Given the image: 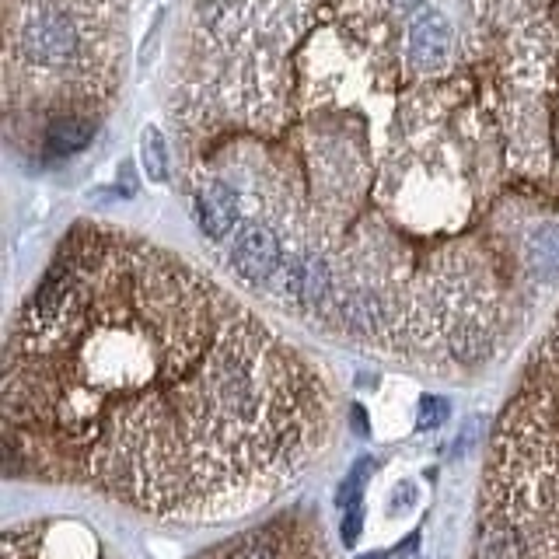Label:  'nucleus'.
I'll use <instances>...</instances> for the list:
<instances>
[{
    "label": "nucleus",
    "instance_id": "nucleus-1",
    "mask_svg": "<svg viewBox=\"0 0 559 559\" xmlns=\"http://www.w3.org/2000/svg\"><path fill=\"white\" fill-rule=\"evenodd\" d=\"M14 53L35 70H67L84 53L81 25L67 7L35 4L14 25Z\"/></svg>",
    "mask_w": 559,
    "mask_h": 559
},
{
    "label": "nucleus",
    "instance_id": "nucleus-2",
    "mask_svg": "<svg viewBox=\"0 0 559 559\" xmlns=\"http://www.w3.org/2000/svg\"><path fill=\"white\" fill-rule=\"evenodd\" d=\"M228 266L242 283L263 287L280 273L283 266V245L280 235L263 221H249L231 235L228 245Z\"/></svg>",
    "mask_w": 559,
    "mask_h": 559
},
{
    "label": "nucleus",
    "instance_id": "nucleus-3",
    "mask_svg": "<svg viewBox=\"0 0 559 559\" xmlns=\"http://www.w3.org/2000/svg\"><path fill=\"white\" fill-rule=\"evenodd\" d=\"M196 221H200V231L210 238V242H228L238 231V221H242V200H238V189L224 179H207L196 186Z\"/></svg>",
    "mask_w": 559,
    "mask_h": 559
},
{
    "label": "nucleus",
    "instance_id": "nucleus-4",
    "mask_svg": "<svg viewBox=\"0 0 559 559\" xmlns=\"http://www.w3.org/2000/svg\"><path fill=\"white\" fill-rule=\"evenodd\" d=\"M277 277L283 297L301 304V308H322L325 301H332V270L315 252H301V256L287 259Z\"/></svg>",
    "mask_w": 559,
    "mask_h": 559
},
{
    "label": "nucleus",
    "instance_id": "nucleus-5",
    "mask_svg": "<svg viewBox=\"0 0 559 559\" xmlns=\"http://www.w3.org/2000/svg\"><path fill=\"white\" fill-rule=\"evenodd\" d=\"M406 53L416 70H437L451 53V25L437 7H420L409 21Z\"/></svg>",
    "mask_w": 559,
    "mask_h": 559
},
{
    "label": "nucleus",
    "instance_id": "nucleus-6",
    "mask_svg": "<svg viewBox=\"0 0 559 559\" xmlns=\"http://www.w3.org/2000/svg\"><path fill=\"white\" fill-rule=\"evenodd\" d=\"M336 311H339V322H343L346 329H353V332H381V329H385V322H388L385 297L374 294V290H367V287H357V290H346V294H339Z\"/></svg>",
    "mask_w": 559,
    "mask_h": 559
},
{
    "label": "nucleus",
    "instance_id": "nucleus-7",
    "mask_svg": "<svg viewBox=\"0 0 559 559\" xmlns=\"http://www.w3.org/2000/svg\"><path fill=\"white\" fill-rule=\"evenodd\" d=\"M95 140V123L84 116H56L49 123L46 137H42V151L49 158H70V154H81L84 147Z\"/></svg>",
    "mask_w": 559,
    "mask_h": 559
},
{
    "label": "nucleus",
    "instance_id": "nucleus-8",
    "mask_svg": "<svg viewBox=\"0 0 559 559\" xmlns=\"http://www.w3.org/2000/svg\"><path fill=\"white\" fill-rule=\"evenodd\" d=\"M528 263L542 280L559 277V224H539L528 238Z\"/></svg>",
    "mask_w": 559,
    "mask_h": 559
},
{
    "label": "nucleus",
    "instance_id": "nucleus-9",
    "mask_svg": "<svg viewBox=\"0 0 559 559\" xmlns=\"http://www.w3.org/2000/svg\"><path fill=\"white\" fill-rule=\"evenodd\" d=\"M140 168L147 172V179L154 186H165L168 175H172V161H168V140L158 126H147L144 137H140Z\"/></svg>",
    "mask_w": 559,
    "mask_h": 559
},
{
    "label": "nucleus",
    "instance_id": "nucleus-10",
    "mask_svg": "<svg viewBox=\"0 0 559 559\" xmlns=\"http://www.w3.org/2000/svg\"><path fill=\"white\" fill-rule=\"evenodd\" d=\"M448 343H451V353H455L458 360H465V364L483 360L486 353H490V339H486V332L479 329V325H458Z\"/></svg>",
    "mask_w": 559,
    "mask_h": 559
},
{
    "label": "nucleus",
    "instance_id": "nucleus-11",
    "mask_svg": "<svg viewBox=\"0 0 559 559\" xmlns=\"http://www.w3.org/2000/svg\"><path fill=\"white\" fill-rule=\"evenodd\" d=\"M371 469H374L371 462H357V465H353L350 476L339 483V490H336V507H339V511H346V507L360 504V490H364L367 472H371Z\"/></svg>",
    "mask_w": 559,
    "mask_h": 559
},
{
    "label": "nucleus",
    "instance_id": "nucleus-12",
    "mask_svg": "<svg viewBox=\"0 0 559 559\" xmlns=\"http://www.w3.org/2000/svg\"><path fill=\"white\" fill-rule=\"evenodd\" d=\"M448 413H451L448 399H441V395H423L420 406H416V427L437 430L444 420H448Z\"/></svg>",
    "mask_w": 559,
    "mask_h": 559
},
{
    "label": "nucleus",
    "instance_id": "nucleus-13",
    "mask_svg": "<svg viewBox=\"0 0 559 559\" xmlns=\"http://www.w3.org/2000/svg\"><path fill=\"white\" fill-rule=\"evenodd\" d=\"M339 539H343V546H353V542L360 539V532H364V507L353 504L343 511V521H339Z\"/></svg>",
    "mask_w": 559,
    "mask_h": 559
},
{
    "label": "nucleus",
    "instance_id": "nucleus-14",
    "mask_svg": "<svg viewBox=\"0 0 559 559\" xmlns=\"http://www.w3.org/2000/svg\"><path fill=\"white\" fill-rule=\"evenodd\" d=\"M228 559H273V549L266 542H245L242 549H235Z\"/></svg>",
    "mask_w": 559,
    "mask_h": 559
},
{
    "label": "nucleus",
    "instance_id": "nucleus-15",
    "mask_svg": "<svg viewBox=\"0 0 559 559\" xmlns=\"http://www.w3.org/2000/svg\"><path fill=\"white\" fill-rule=\"evenodd\" d=\"M392 4L395 7H399V11H420V7H423V0H392Z\"/></svg>",
    "mask_w": 559,
    "mask_h": 559
},
{
    "label": "nucleus",
    "instance_id": "nucleus-16",
    "mask_svg": "<svg viewBox=\"0 0 559 559\" xmlns=\"http://www.w3.org/2000/svg\"><path fill=\"white\" fill-rule=\"evenodd\" d=\"M353 427L364 430V434H367V416H360V409H353Z\"/></svg>",
    "mask_w": 559,
    "mask_h": 559
},
{
    "label": "nucleus",
    "instance_id": "nucleus-17",
    "mask_svg": "<svg viewBox=\"0 0 559 559\" xmlns=\"http://www.w3.org/2000/svg\"><path fill=\"white\" fill-rule=\"evenodd\" d=\"M360 559H388L385 553H371V556H360Z\"/></svg>",
    "mask_w": 559,
    "mask_h": 559
}]
</instances>
